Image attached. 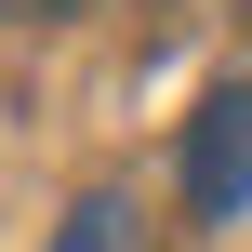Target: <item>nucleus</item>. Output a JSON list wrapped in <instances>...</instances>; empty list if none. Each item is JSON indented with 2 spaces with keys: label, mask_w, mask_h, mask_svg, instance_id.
I'll use <instances>...</instances> for the list:
<instances>
[{
  "label": "nucleus",
  "mask_w": 252,
  "mask_h": 252,
  "mask_svg": "<svg viewBox=\"0 0 252 252\" xmlns=\"http://www.w3.org/2000/svg\"><path fill=\"white\" fill-rule=\"evenodd\" d=\"M186 213L199 226H239L252 213V80H226L199 106V133H186Z\"/></svg>",
  "instance_id": "obj_1"
},
{
  "label": "nucleus",
  "mask_w": 252,
  "mask_h": 252,
  "mask_svg": "<svg viewBox=\"0 0 252 252\" xmlns=\"http://www.w3.org/2000/svg\"><path fill=\"white\" fill-rule=\"evenodd\" d=\"M53 252H146V213H133L120 186H93V199H80V213L53 226Z\"/></svg>",
  "instance_id": "obj_2"
},
{
  "label": "nucleus",
  "mask_w": 252,
  "mask_h": 252,
  "mask_svg": "<svg viewBox=\"0 0 252 252\" xmlns=\"http://www.w3.org/2000/svg\"><path fill=\"white\" fill-rule=\"evenodd\" d=\"M0 13H80V0H0Z\"/></svg>",
  "instance_id": "obj_3"
}]
</instances>
